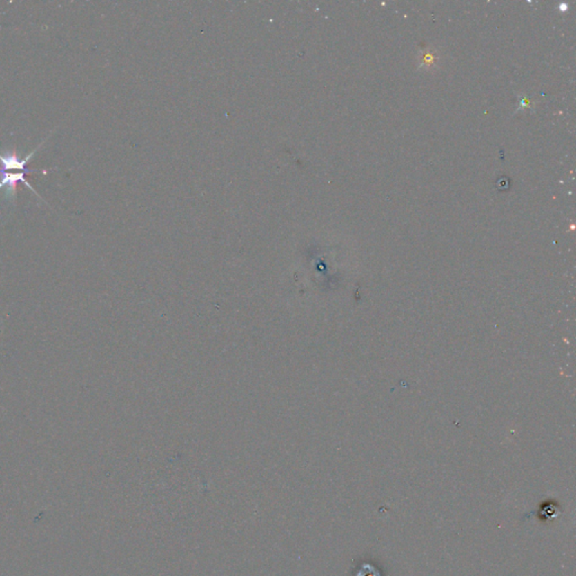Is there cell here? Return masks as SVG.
<instances>
[{
	"instance_id": "cell-1",
	"label": "cell",
	"mask_w": 576,
	"mask_h": 576,
	"mask_svg": "<svg viewBox=\"0 0 576 576\" xmlns=\"http://www.w3.org/2000/svg\"><path fill=\"white\" fill-rule=\"evenodd\" d=\"M26 172H28V171H17V172L6 171V172H0V176H1V178H0V189L6 187V194H5L6 199H10V197L15 199L19 183H24L25 186H28V188L31 189L32 192L37 194L33 187L28 183V180L25 178V174Z\"/></svg>"
},
{
	"instance_id": "cell-2",
	"label": "cell",
	"mask_w": 576,
	"mask_h": 576,
	"mask_svg": "<svg viewBox=\"0 0 576 576\" xmlns=\"http://www.w3.org/2000/svg\"><path fill=\"white\" fill-rule=\"evenodd\" d=\"M39 147L37 149H34L31 153H28V156L25 157L24 159H21L19 157V155L16 152H8L5 153H0V163H1V167H0V172H6V171H30L26 170V166L28 165V162L33 158L34 155L37 152V150H39Z\"/></svg>"
}]
</instances>
